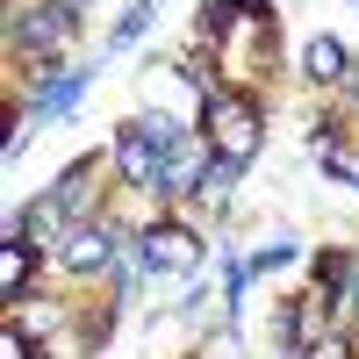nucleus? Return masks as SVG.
Masks as SVG:
<instances>
[{
    "label": "nucleus",
    "instance_id": "f257e3e1",
    "mask_svg": "<svg viewBox=\"0 0 359 359\" xmlns=\"http://www.w3.org/2000/svg\"><path fill=\"white\" fill-rule=\"evenodd\" d=\"M187 137L172 123V115H137V123H123V137H115V151H123V165H130V180H151L158 187V172H165V158H172V144Z\"/></svg>",
    "mask_w": 359,
    "mask_h": 359
},
{
    "label": "nucleus",
    "instance_id": "f03ea898",
    "mask_svg": "<svg viewBox=\"0 0 359 359\" xmlns=\"http://www.w3.org/2000/svg\"><path fill=\"white\" fill-rule=\"evenodd\" d=\"M137 266H165V273H194L201 266V237L180 230V223H158L137 237Z\"/></svg>",
    "mask_w": 359,
    "mask_h": 359
},
{
    "label": "nucleus",
    "instance_id": "7ed1b4c3",
    "mask_svg": "<svg viewBox=\"0 0 359 359\" xmlns=\"http://www.w3.org/2000/svg\"><path fill=\"white\" fill-rule=\"evenodd\" d=\"M208 137H216V151H223L230 165H245V158L259 151V123H252V108H237V101H216Z\"/></svg>",
    "mask_w": 359,
    "mask_h": 359
},
{
    "label": "nucleus",
    "instance_id": "20e7f679",
    "mask_svg": "<svg viewBox=\"0 0 359 359\" xmlns=\"http://www.w3.org/2000/svg\"><path fill=\"white\" fill-rule=\"evenodd\" d=\"M72 22H79V8L72 0H57V8H36V15H22V50H65V36H72Z\"/></svg>",
    "mask_w": 359,
    "mask_h": 359
},
{
    "label": "nucleus",
    "instance_id": "39448f33",
    "mask_svg": "<svg viewBox=\"0 0 359 359\" xmlns=\"http://www.w3.org/2000/svg\"><path fill=\"white\" fill-rule=\"evenodd\" d=\"M115 259V230H65V266L72 273H94V266H108Z\"/></svg>",
    "mask_w": 359,
    "mask_h": 359
},
{
    "label": "nucleus",
    "instance_id": "423d86ee",
    "mask_svg": "<svg viewBox=\"0 0 359 359\" xmlns=\"http://www.w3.org/2000/svg\"><path fill=\"white\" fill-rule=\"evenodd\" d=\"M201 180H208V172H201V144H194V137H180V144H172V158H165V172H158V187L194 194Z\"/></svg>",
    "mask_w": 359,
    "mask_h": 359
},
{
    "label": "nucleus",
    "instance_id": "0eeeda50",
    "mask_svg": "<svg viewBox=\"0 0 359 359\" xmlns=\"http://www.w3.org/2000/svg\"><path fill=\"white\" fill-rule=\"evenodd\" d=\"M302 65H309V79H323V86L345 79V43H338V36H316V43L302 50Z\"/></svg>",
    "mask_w": 359,
    "mask_h": 359
},
{
    "label": "nucleus",
    "instance_id": "6e6552de",
    "mask_svg": "<svg viewBox=\"0 0 359 359\" xmlns=\"http://www.w3.org/2000/svg\"><path fill=\"white\" fill-rule=\"evenodd\" d=\"M309 151H316V165H331L338 180H359V158L338 144V130H316V137H309Z\"/></svg>",
    "mask_w": 359,
    "mask_h": 359
},
{
    "label": "nucleus",
    "instance_id": "1a4fd4ad",
    "mask_svg": "<svg viewBox=\"0 0 359 359\" xmlns=\"http://www.w3.org/2000/svg\"><path fill=\"white\" fill-rule=\"evenodd\" d=\"M79 94H86V79L65 72V79H50L43 94H36V108H43V115H65V108H79Z\"/></svg>",
    "mask_w": 359,
    "mask_h": 359
},
{
    "label": "nucleus",
    "instance_id": "9d476101",
    "mask_svg": "<svg viewBox=\"0 0 359 359\" xmlns=\"http://www.w3.org/2000/svg\"><path fill=\"white\" fill-rule=\"evenodd\" d=\"M57 216H65V201H57V194H43V201H29L22 230H29V237H65V230H57Z\"/></svg>",
    "mask_w": 359,
    "mask_h": 359
},
{
    "label": "nucleus",
    "instance_id": "9b49d317",
    "mask_svg": "<svg viewBox=\"0 0 359 359\" xmlns=\"http://www.w3.org/2000/svg\"><path fill=\"white\" fill-rule=\"evenodd\" d=\"M22 273H29V252H22V245H8V252H0V287L15 294V287H22Z\"/></svg>",
    "mask_w": 359,
    "mask_h": 359
},
{
    "label": "nucleus",
    "instance_id": "f8f14e48",
    "mask_svg": "<svg viewBox=\"0 0 359 359\" xmlns=\"http://www.w3.org/2000/svg\"><path fill=\"white\" fill-rule=\"evenodd\" d=\"M29 345H22V331H8V338H0V359H22Z\"/></svg>",
    "mask_w": 359,
    "mask_h": 359
},
{
    "label": "nucleus",
    "instance_id": "ddd939ff",
    "mask_svg": "<svg viewBox=\"0 0 359 359\" xmlns=\"http://www.w3.org/2000/svg\"><path fill=\"white\" fill-rule=\"evenodd\" d=\"M345 302H352V309H359V273H352V294H345Z\"/></svg>",
    "mask_w": 359,
    "mask_h": 359
},
{
    "label": "nucleus",
    "instance_id": "4468645a",
    "mask_svg": "<svg viewBox=\"0 0 359 359\" xmlns=\"http://www.w3.org/2000/svg\"><path fill=\"white\" fill-rule=\"evenodd\" d=\"M223 8H237V0H223Z\"/></svg>",
    "mask_w": 359,
    "mask_h": 359
}]
</instances>
